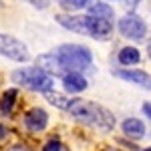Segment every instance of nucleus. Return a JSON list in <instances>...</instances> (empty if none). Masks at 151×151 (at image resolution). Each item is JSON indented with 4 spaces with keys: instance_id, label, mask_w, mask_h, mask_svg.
<instances>
[{
    "instance_id": "1",
    "label": "nucleus",
    "mask_w": 151,
    "mask_h": 151,
    "mask_svg": "<svg viewBox=\"0 0 151 151\" xmlns=\"http://www.w3.org/2000/svg\"><path fill=\"white\" fill-rule=\"evenodd\" d=\"M91 50L79 45H63L52 52L38 57V67L47 73H60L63 77L67 73H79L91 67Z\"/></svg>"
},
{
    "instance_id": "5",
    "label": "nucleus",
    "mask_w": 151,
    "mask_h": 151,
    "mask_svg": "<svg viewBox=\"0 0 151 151\" xmlns=\"http://www.w3.org/2000/svg\"><path fill=\"white\" fill-rule=\"evenodd\" d=\"M145 22L141 20L137 14H125L121 20H119V32L123 36H127L131 40H139L145 36Z\"/></svg>"
},
{
    "instance_id": "10",
    "label": "nucleus",
    "mask_w": 151,
    "mask_h": 151,
    "mask_svg": "<svg viewBox=\"0 0 151 151\" xmlns=\"http://www.w3.org/2000/svg\"><path fill=\"white\" fill-rule=\"evenodd\" d=\"M121 129H123V133L129 135V137H133V139H141L143 135H145V125H143V121L139 119H125L123 123H121Z\"/></svg>"
},
{
    "instance_id": "4",
    "label": "nucleus",
    "mask_w": 151,
    "mask_h": 151,
    "mask_svg": "<svg viewBox=\"0 0 151 151\" xmlns=\"http://www.w3.org/2000/svg\"><path fill=\"white\" fill-rule=\"evenodd\" d=\"M12 81L16 85H22L26 89H32L38 93H48L52 91V77L40 67H26L12 73Z\"/></svg>"
},
{
    "instance_id": "14",
    "label": "nucleus",
    "mask_w": 151,
    "mask_h": 151,
    "mask_svg": "<svg viewBox=\"0 0 151 151\" xmlns=\"http://www.w3.org/2000/svg\"><path fill=\"white\" fill-rule=\"evenodd\" d=\"M58 2H60V6L67 8V10H81V8H85L91 0H58Z\"/></svg>"
},
{
    "instance_id": "9",
    "label": "nucleus",
    "mask_w": 151,
    "mask_h": 151,
    "mask_svg": "<svg viewBox=\"0 0 151 151\" xmlns=\"http://www.w3.org/2000/svg\"><path fill=\"white\" fill-rule=\"evenodd\" d=\"M63 87L67 93H81L87 89V79L79 73H67L63 77Z\"/></svg>"
},
{
    "instance_id": "18",
    "label": "nucleus",
    "mask_w": 151,
    "mask_h": 151,
    "mask_svg": "<svg viewBox=\"0 0 151 151\" xmlns=\"http://www.w3.org/2000/svg\"><path fill=\"white\" fill-rule=\"evenodd\" d=\"M143 111H145V115H147V117H151V103L143 105Z\"/></svg>"
},
{
    "instance_id": "20",
    "label": "nucleus",
    "mask_w": 151,
    "mask_h": 151,
    "mask_svg": "<svg viewBox=\"0 0 151 151\" xmlns=\"http://www.w3.org/2000/svg\"><path fill=\"white\" fill-rule=\"evenodd\" d=\"M145 151H151V147H147V149H145Z\"/></svg>"
},
{
    "instance_id": "2",
    "label": "nucleus",
    "mask_w": 151,
    "mask_h": 151,
    "mask_svg": "<svg viewBox=\"0 0 151 151\" xmlns=\"http://www.w3.org/2000/svg\"><path fill=\"white\" fill-rule=\"evenodd\" d=\"M65 111H69L70 115L77 117L83 123H91V125H97V127L107 129V131L113 127V123H115L113 115L107 109L99 107L97 103L85 101V99H69V105H67Z\"/></svg>"
},
{
    "instance_id": "15",
    "label": "nucleus",
    "mask_w": 151,
    "mask_h": 151,
    "mask_svg": "<svg viewBox=\"0 0 151 151\" xmlns=\"http://www.w3.org/2000/svg\"><path fill=\"white\" fill-rule=\"evenodd\" d=\"M42 151H65V149H63V143H60L57 137H52V139H48L47 143H45Z\"/></svg>"
},
{
    "instance_id": "12",
    "label": "nucleus",
    "mask_w": 151,
    "mask_h": 151,
    "mask_svg": "<svg viewBox=\"0 0 151 151\" xmlns=\"http://www.w3.org/2000/svg\"><path fill=\"white\" fill-rule=\"evenodd\" d=\"M89 14H91V16H97V18L111 20V16H113V10H111V6H107V4H103V2H95L93 6L89 8Z\"/></svg>"
},
{
    "instance_id": "16",
    "label": "nucleus",
    "mask_w": 151,
    "mask_h": 151,
    "mask_svg": "<svg viewBox=\"0 0 151 151\" xmlns=\"http://www.w3.org/2000/svg\"><path fill=\"white\" fill-rule=\"evenodd\" d=\"M35 6H38V8H45V6H48V0H30Z\"/></svg>"
},
{
    "instance_id": "19",
    "label": "nucleus",
    "mask_w": 151,
    "mask_h": 151,
    "mask_svg": "<svg viewBox=\"0 0 151 151\" xmlns=\"http://www.w3.org/2000/svg\"><path fill=\"white\" fill-rule=\"evenodd\" d=\"M2 135H4V127L0 125V137H2Z\"/></svg>"
},
{
    "instance_id": "11",
    "label": "nucleus",
    "mask_w": 151,
    "mask_h": 151,
    "mask_svg": "<svg viewBox=\"0 0 151 151\" xmlns=\"http://www.w3.org/2000/svg\"><path fill=\"white\" fill-rule=\"evenodd\" d=\"M139 58H141L139 50L133 47H125V48H121V52H119V63L121 65H137Z\"/></svg>"
},
{
    "instance_id": "17",
    "label": "nucleus",
    "mask_w": 151,
    "mask_h": 151,
    "mask_svg": "<svg viewBox=\"0 0 151 151\" xmlns=\"http://www.w3.org/2000/svg\"><path fill=\"white\" fill-rule=\"evenodd\" d=\"M8 151H30L28 147H24V145H14V147H10Z\"/></svg>"
},
{
    "instance_id": "7",
    "label": "nucleus",
    "mask_w": 151,
    "mask_h": 151,
    "mask_svg": "<svg viewBox=\"0 0 151 151\" xmlns=\"http://www.w3.org/2000/svg\"><path fill=\"white\" fill-rule=\"evenodd\" d=\"M47 121H48V115L42 111V109H30L26 115H24V125L26 129H30V131H42V129L47 127Z\"/></svg>"
},
{
    "instance_id": "3",
    "label": "nucleus",
    "mask_w": 151,
    "mask_h": 151,
    "mask_svg": "<svg viewBox=\"0 0 151 151\" xmlns=\"http://www.w3.org/2000/svg\"><path fill=\"white\" fill-rule=\"evenodd\" d=\"M57 20L73 32L93 36V38H109L111 30H113L111 20L97 18V16H91V14L89 16H65V14H60V16H57Z\"/></svg>"
},
{
    "instance_id": "21",
    "label": "nucleus",
    "mask_w": 151,
    "mask_h": 151,
    "mask_svg": "<svg viewBox=\"0 0 151 151\" xmlns=\"http://www.w3.org/2000/svg\"><path fill=\"white\" fill-rule=\"evenodd\" d=\"M149 55H151V45H149Z\"/></svg>"
},
{
    "instance_id": "13",
    "label": "nucleus",
    "mask_w": 151,
    "mask_h": 151,
    "mask_svg": "<svg viewBox=\"0 0 151 151\" xmlns=\"http://www.w3.org/2000/svg\"><path fill=\"white\" fill-rule=\"evenodd\" d=\"M14 101H16V91L10 89V91H6L4 97H2V101H0V109H2L4 113H10L12 107H14Z\"/></svg>"
},
{
    "instance_id": "8",
    "label": "nucleus",
    "mask_w": 151,
    "mask_h": 151,
    "mask_svg": "<svg viewBox=\"0 0 151 151\" xmlns=\"http://www.w3.org/2000/svg\"><path fill=\"white\" fill-rule=\"evenodd\" d=\"M117 77H121L123 81H129V83H135V85H141L145 89H151V77L143 70H131V69H121L115 73Z\"/></svg>"
},
{
    "instance_id": "6",
    "label": "nucleus",
    "mask_w": 151,
    "mask_h": 151,
    "mask_svg": "<svg viewBox=\"0 0 151 151\" xmlns=\"http://www.w3.org/2000/svg\"><path fill=\"white\" fill-rule=\"evenodd\" d=\"M0 55L8 57L10 60L22 63V60L28 58V50L20 40H16V38H12L8 35H0Z\"/></svg>"
}]
</instances>
